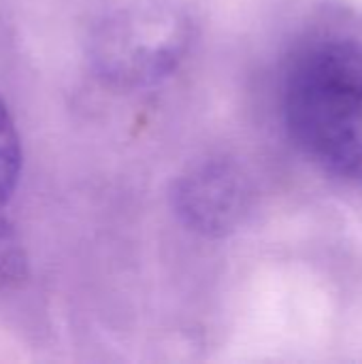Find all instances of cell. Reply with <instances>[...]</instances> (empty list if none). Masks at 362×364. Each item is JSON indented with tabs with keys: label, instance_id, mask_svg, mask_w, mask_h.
Wrapping results in <instances>:
<instances>
[{
	"label": "cell",
	"instance_id": "3",
	"mask_svg": "<svg viewBox=\"0 0 362 364\" xmlns=\"http://www.w3.org/2000/svg\"><path fill=\"white\" fill-rule=\"evenodd\" d=\"M181 213L201 230L226 228L239 207V186L228 171L209 166L192 175L179 192Z\"/></svg>",
	"mask_w": 362,
	"mask_h": 364
},
{
	"label": "cell",
	"instance_id": "2",
	"mask_svg": "<svg viewBox=\"0 0 362 364\" xmlns=\"http://www.w3.org/2000/svg\"><path fill=\"white\" fill-rule=\"evenodd\" d=\"M23 171V147L17 119L0 94V286L17 271V241L13 226V207L17 200Z\"/></svg>",
	"mask_w": 362,
	"mask_h": 364
},
{
	"label": "cell",
	"instance_id": "1",
	"mask_svg": "<svg viewBox=\"0 0 362 364\" xmlns=\"http://www.w3.org/2000/svg\"><path fill=\"white\" fill-rule=\"evenodd\" d=\"M282 113L316 166L362 186V43L335 36L301 47L284 73Z\"/></svg>",
	"mask_w": 362,
	"mask_h": 364
}]
</instances>
